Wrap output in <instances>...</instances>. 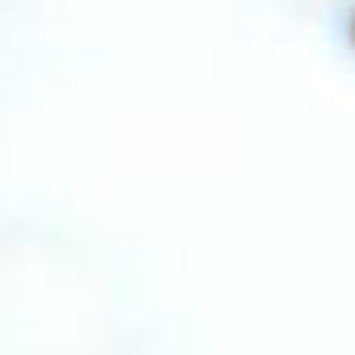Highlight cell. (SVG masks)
I'll return each instance as SVG.
<instances>
[{
    "label": "cell",
    "instance_id": "cell-1",
    "mask_svg": "<svg viewBox=\"0 0 355 355\" xmlns=\"http://www.w3.org/2000/svg\"><path fill=\"white\" fill-rule=\"evenodd\" d=\"M289 4L302 8V12H322V17H335V21H339L355 0H289Z\"/></svg>",
    "mask_w": 355,
    "mask_h": 355
},
{
    "label": "cell",
    "instance_id": "cell-2",
    "mask_svg": "<svg viewBox=\"0 0 355 355\" xmlns=\"http://www.w3.org/2000/svg\"><path fill=\"white\" fill-rule=\"evenodd\" d=\"M339 29H343V37H347V42L355 46V4L347 8V12H343V17H339Z\"/></svg>",
    "mask_w": 355,
    "mask_h": 355
}]
</instances>
